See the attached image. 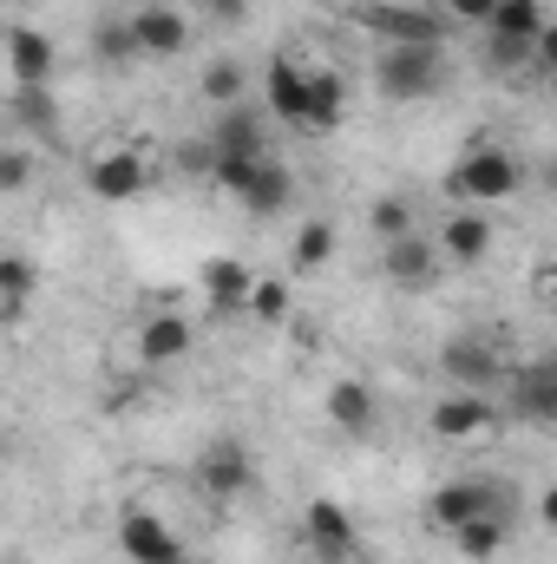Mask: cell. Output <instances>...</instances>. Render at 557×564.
Returning a JSON list of instances; mask_svg holds the SVG:
<instances>
[{"instance_id":"cell-1","label":"cell","mask_w":557,"mask_h":564,"mask_svg":"<svg viewBox=\"0 0 557 564\" xmlns=\"http://www.w3.org/2000/svg\"><path fill=\"white\" fill-rule=\"evenodd\" d=\"M446 191H452L459 204H499V197L518 191V164H512V151H499V144H472V151L446 171Z\"/></svg>"},{"instance_id":"cell-2","label":"cell","mask_w":557,"mask_h":564,"mask_svg":"<svg viewBox=\"0 0 557 564\" xmlns=\"http://www.w3.org/2000/svg\"><path fill=\"white\" fill-rule=\"evenodd\" d=\"M361 26L381 33L387 46H439L452 13H433V7H407V0H361Z\"/></svg>"},{"instance_id":"cell-3","label":"cell","mask_w":557,"mask_h":564,"mask_svg":"<svg viewBox=\"0 0 557 564\" xmlns=\"http://www.w3.org/2000/svg\"><path fill=\"white\" fill-rule=\"evenodd\" d=\"M374 86L387 93V99H426V93H439V46H381V59H374Z\"/></svg>"},{"instance_id":"cell-4","label":"cell","mask_w":557,"mask_h":564,"mask_svg":"<svg viewBox=\"0 0 557 564\" xmlns=\"http://www.w3.org/2000/svg\"><path fill=\"white\" fill-rule=\"evenodd\" d=\"M197 486L210 492V499H243L250 486H256V466H250V453H243V440H210L204 453H197Z\"/></svg>"},{"instance_id":"cell-5","label":"cell","mask_w":557,"mask_h":564,"mask_svg":"<svg viewBox=\"0 0 557 564\" xmlns=\"http://www.w3.org/2000/svg\"><path fill=\"white\" fill-rule=\"evenodd\" d=\"M439 368H446V381L466 388V394L499 388V348H492L485 335H452V341L439 348Z\"/></svg>"},{"instance_id":"cell-6","label":"cell","mask_w":557,"mask_h":564,"mask_svg":"<svg viewBox=\"0 0 557 564\" xmlns=\"http://www.w3.org/2000/svg\"><path fill=\"white\" fill-rule=\"evenodd\" d=\"M479 512H505V492L485 486V479H446V486L433 492V506H426V519H433L439 532H459V525L479 519Z\"/></svg>"},{"instance_id":"cell-7","label":"cell","mask_w":557,"mask_h":564,"mask_svg":"<svg viewBox=\"0 0 557 564\" xmlns=\"http://www.w3.org/2000/svg\"><path fill=\"white\" fill-rule=\"evenodd\" d=\"M144 184H151V164H144L139 151H99V158L86 164V191H92L99 204H132Z\"/></svg>"},{"instance_id":"cell-8","label":"cell","mask_w":557,"mask_h":564,"mask_svg":"<svg viewBox=\"0 0 557 564\" xmlns=\"http://www.w3.org/2000/svg\"><path fill=\"white\" fill-rule=\"evenodd\" d=\"M308 86H315V73H302L295 59H270L263 66V106H270V119L308 126Z\"/></svg>"},{"instance_id":"cell-9","label":"cell","mask_w":557,"mask_h":564,"mask_svg":"<svg viewBox=\"0 0 557 564\" xmlns=\"http://www.w3.org/2000/svg\"><path fill=\"white\" fill-rule=\"evenodd\" d=\"M439 270H446V250L439 243H426V237H401V243H387V276H394V289H414V295H426V289H439Z\"/></svg>"},{"instance_id":"cell-10","label":"cell","mask_w":557,"mask_h":564,"mask_svg":"<svg viewBox=\"0 0 557 564\" xmlns=\"http://www.w3.org/2000/svg\"><path fill=\"white\" fill-rule=\"evenodd\" d=\"M302 532H308V545H315V558L321 564H348L354 558V519H348L335 499H315V506L302 512Z\"/></svg>"},{"instance_id":"cell-11","label":"cell","mask_w":557,"mask_h":564,"mask_svg":"<svg viewBox=\"0 0 557 564\" xmlns=\"http://www.w3.org/2000/svg\"><path fill=\"white\" fill-rule=\"evenodd\" d=\"M210 151H217V158H270L263 112H256V106H223L217 126H210Z\"/></svg>"},{"instance_id":"cell-12","label":"cell","mask_w":557,"mask_h":564,"mask_svg":"<svg viewBox=\"0 0 557 564\" xmlns=\"http://www.w3.org/2000/svg\"><path fill=\"white\" fill-rule=\"evenodd\" d=\"M119 545H125V558H132V564L184 558V552H177V532H171L157 512H125V519H119Z\"/></svg>"},{"instance_id":"cell-13","label":"cell","mask_w":557,"mask_h":564,"mask_svg":"<svg viewBox=\"0 0 557 564\" xmlns=\"http://www.w3.org/2000/svg\"><path fill=\"white\" fill-rule=\"evenodd\" d=\"M237 204H243L250 217H282V210L295 204V177H288V164H276V158H263V164L250 171V184L237 191Z\"/></svg>"},{"instance_id":"cell-14","label":"cell","mask_w":557,"mask_h":564,"mask_svg":"<svg viewBox=\"0 0 557 564\" xmlns=\"http://www.w3.org/2000/svg\"><path fill=\"white\" fill-rule=\"evenodd\" d=\"M132 26H139L144 59H177L190 46V20L177 7H144V13H132Z\"/></svg>"},{"instance_id":"cell-15","label":"cell","mask_w":557,"mask_h":564,"mask_svg":"<svg viewBox=\"0 0 557 564\" xmlns=\"http://www.w3.org/2000/svg\"><path fill=\"white\" fill-rule=\"evenodd\" d=\"M7 66H13V86H46L53 79V40L33 33V26H13L7 33Z\"/></svg>"},{"instance_id":"cell-16","label":"cell","mask_w":557,"mask_h":564,"mask_svg":"<svg viewBox=\"0 0 557 564\" xmlns=\"http://www.w3.org/2000/svg\"><path fill=\"white\" fill-rule=\"evenodd\" d=\"M485 426H492L485 394H466V388H452V394L433 408V433H439V440H472V433H485Z\"/></svg>"},{"instance_id":"cell-17","label":"cell","mask_w":557,"mask_h":564,"mask_svg":"<svg viewBox=\"0 0 557 564\" xmlns=\"http://www.w3.org/2000/svg\"><path fill=\"white\" fill-rule=\"evenodd\" d=\"M439 250H446V263H485V250H492V224H485L479 210H459V217L439 224Z\"/></svg>"},{"instance_id":"cell-18","label":"cell","mask_w":557,"mask_h":564,"mask_svg":"<svg viewBox=\"0 0 557 564\" xmlns=\"http://www.w3.org/2000/svg\"><path fill=\"white\" fill-rule=\"evenodd\" d=\"M328 421L341 426V433H354V440H368L374 421H381V408H374L368 381H335V388H328Z\"/></svg>"},{"instance_id":"cell-19","label":"cell","mask_w":557,"mask_h":564,"mask_svg":"<svg viewBox=\"0 0 557 564\" xmlns=\"http://www.w3.org/2000/svg\"><path fill=\"white\" fill-rule=\"evenodd\" d=\"M512 408H518L525 421L557 426V361H538V368H525V375H518V388H512Z\"/></svg>"},{"instance_id":"cell-20","label":"cell","mask_w":557,"mask_h":564,"mask_svg":"<svg viewBox=\"0 0 557 564\" xmlns=\"http://www.w3.org/2000/svg\"><path fill=\"white\" fill-rule=\"evenodd\" d=\"M204 289H210L217 308H250L256 276H250V263H237V257H210V263H204Z\"/></svg>"},{"instance_id":"cell-21","label":"cell","mask_w":557,"mask_h":564,"mask_svg":"<svg viewBox=\"0 0 557 564\" xmlns=\"http://www.w3.org/2000/svg\"><path fill=\"white\" fill-rule=\"evenodd\" d=\"M92 59H99L106 73H125L132 59H144L139 26H132V20H99V26H92Z\"/></svg>"},{"instance_id":"cell-22","label":"cell","mask_w":557,"mask_h":564,"mask_svg":"<svg viewBox=\"0 0 557 564\" xmlns=\"http://www.w3.org/2000/svg\"><path fill=\"white\" fill-rule=\"evenodd\" d=\"M33 282H40V270L20 257V250H7L0 257V322L7 328H20V315H26V295H33Z\"/></svg>"},{"instance_id":"cell-23","label":"cell","mask_w":557,"mask_h":564,"mask_svg":"<svg viewBox=\"0 0 557 564\" xmlns=\"http://www.w3.org/2000/svg\"><path fill=\"white\" fill-rule=\"evenodd\" d=\"M184 348H190V322H184V315H151V322L139 328L144 361H177Z\"/></svg>"},{"instance_id":"cell-24","label":"cell","mask_w":557,"mask_h":564,"mask_svg":"<svg viewBox=\"0 0 557 564\" xmlns=\"http://www.w3.org/2000/svg\"><path fill=\"white\" fill-rule=\"evenodd\" d=\"M341 106H348V86H341V73H315V86H308V126L302 132H335L341 126Z\"/></svg>"},{"instance_id":"cell-25","label":"cell","mask_w":557,"mask_h":564,"mask_svg":"<svg viewBox=\"0 0 557 564\" xmlns=\"http://www.w3.org/2000/svg\"><path fill=\"white\" fill-rule=\"evenodd\" d=\"M551 20H545V7L538 0H499V13H492V26L485 33H505V40H525V46H538V33H545Z\"/></svg>"},{"instance_id":"cell-26","label":"cell","mask_w":557,"mask_h":564,"mask_svg":"<svg viewBox=\"0 0 557 564\" xmlns=\"http://www.w3.org/2000/svg\"><path fill=\"white\" fill-rule=\"evenodd\" d=\"M452 545H459L472 564L499 558V545H505V512H479V519H466V525L452 532Z\"/></svg>"},{"instance_id":"cell-27","label":"cell","mask_w":557,"mask_h":564,"mask_svg":"<svg viewBox=\"0 0 557 564\" xmlns=\"http://www.w3.org/2000/svg\"><path fill=\"white\" fill-rule=\"evenodd\" d=\"M335 257V224L328 217H315V224H302L295 230V250H288V263H295V276H308V270H321Z\"/></svg>"},{"instance_id":"cell-28","label":"cell","mask_w":557,"mask_h":564,"mask_svg":"<svg viewBox=\"0 0 557 564\" xmlns=\"http://www.w3.org/2000/svg\"><path fill=\"white\" fill-rule=\"evenodd\" d=\"M368 230H374V237H381V250H387V243L414 237V230H419V217H414V204H407V197H381V204L368 210Z\"/></svg>"},{"instance_id":"cell-29","label":"cell","mask_w":557,"mask_h":564,"mask_svg":"<svg viewBox=\"0 0 557 564\" xmlns=\"http://www.w3.org/2000/svg\"><path fill=\"white\" fill-rule=\"evenodd\" d=\"M204 99L223 112V106H243V66L237 59H210L204 66Z\"/></svg>"},{"instance_id":"cell-30","label":"cell","mask_w":557,"mask_h":564,"mask_svg":"<svg viewBox=\"0 0 557 564\" xmlns=\"http://www.w3.org/2000/svg\"><path fill=\"white\" fill-rule=\"evenodd\" d=\"M13 119L53 139V126H59V106L46 99V86H13Z\"/></svg>"},{"instance_id":"cell-31","label":"cell","mask_w":557,"mask_h":564,"mask_svg":"<svg viewBox=\"0 0 557 564\" xmlns=\"http://www.w3.org/2000/svg\"><path fill=\"white\" fill-rule=\"evenodd\" d=\"M250 315H256L263 328H282V322H288V282L256 276V295H250Z\"/></svg>"},{"instance_id":"cell-32","label":"cell","mask_w":557,"mask_h":564,"mask_svg":"<svg viewBox=\"0 0 557 564\" xmlns=\"http://www.w3.org/2000/svg\"><path fill=\"white\" fill-rule=\"evenodd\" d=\"M485 59H492V66H505V73H525V66H538V46L492 33V40H485Z\"/></svg>"},{"instance_id":"cell-33","label":"cell","mask_w":557,"mask_h":564,"mask_svg":"<svg viewBox=\"0 0 557 564\" xmlns=\"http://www.w3.org/2000/svg\"><path fill=\"white\" fill-rule=\"evenodd\" d=\"M26 177H33L26 144H7V151H0V191H26Z\"/></svg>"},{"instance_id":"cell-34","label":"cell","mask_w":557,"mask_h":564,"mask_svg":"<svg viewBox=\"0 0 557 564\" xmlns=\"http://www.w3.org/2000/svg\"><path fill=\"white\" fill-rule=\"evenodd\" d=\"M446 13H452V20H479V26H492L499 0H446Z\"/></svg>"},{"instance_id":"cell-35","label":"cell","mask_w":557,"mask_h":564,"mask_svg":"<svg viewBox=\"0 0 557 564\" xmlns=\"http://www.w3.org/2000/svg\"><path fill=\"white\" fill-rule=\"evenodd\" d=\"M538 73H545V79L557 86V20L545 26V33H538Z\"/></svg>"},{"instance_id":"cell-36","label":"cell","mask_w":557,"mask_h":564,"mask_svg":"<svg viewBox=\"0 0 557 564\" xmlns=\"http://www.w3.org/2000/svg\"><path fill=\"white\" fill-rule=\"evenodd\" d=\"M538 519L557 532V486H545V499H538Z\"/></svg>"},{"instance_id":"cell-37","label":"cell","mask_w":557,"mask_h":564,"mask_svg":"<svg viewBox=\"0 0 557 564\" xmlns=\"http://www.w3.org/2000/svg\"><path fill=\"white\" fill-rule=\"evenodd\" d=\"M545 289H551V295H557V270H545Z\"/></svg>"},{"instance_id":"cell-38","label":"cell","mask_w":557,"mask_h":564,"mask_svg":"<svg viewBox=\"0 0 557 564\" xmlns=\"http://www.w3.org/2000/svg\"><path fill=\"white\" fill-rule=\"evenodd\" d=\"M295 564H315V558H295Z\"/></svg>"},{"instance_id":"cell-39","label":"cell","mask_w":557,"mask_h":564,"mask_svg":"<svg viewBox=\"0 0 557 564\" xmlns=\"http://www.w3.org/2000/svg\"><path fill=\"white\" fill-rule=\"evenodd\" d=\"M171 564H184V558H171Z\"/></svg>"}]
</instances>
